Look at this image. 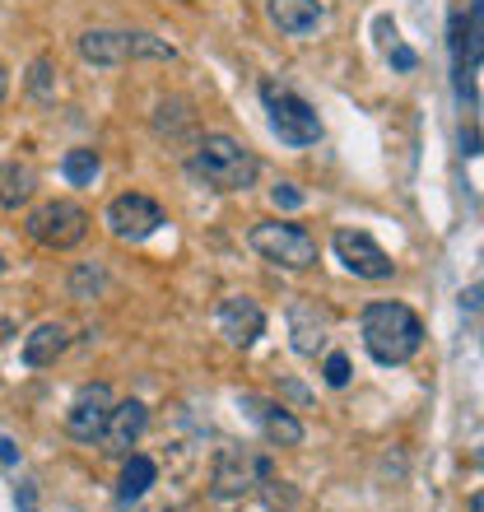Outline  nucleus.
I'll list each match as a JSON object with an SVG mask.
<instances>
[{
    "instance_id": "1",
    "label": "nucleus",
    "mask_w": 484,
    "mask_h": 512,
    "mask_svg": "<svg viewBox=\"0 0 484 512\" xmlns=\"http://www.w3.org/2000/svg\"><path fill=\"white\" fill-rule=\"evenodd\" d=\"M359 336L363 350L373 354L382 368L410 364L424 350V322L405 303H368L359 317Z\"/></svg>"
},
{
    "instance_id": "2",
    "label": "nucleus",
    "mask_w": 484,
    "mask_h": 512,
    "mask_svg": "<svg viewBox=\"0 0 484 512\" xmlns=\"http://www.w3.org/2000/svg\"><path fill=\"white\" fill-rule=\"evenodd\" d=\"M191 173L201 177V182H210L215 191H247V187H256L261 163H256L252 149H242L233 135L215 131L196 145V154H191Z\"/></svg>"
},
{
    "instance_id": "3",
    "label": "nucleus",
    "mask_w": 484,
    "mask_h": 512,
    "mask_svg": "<svg viewBox=\"0 0 484 512\" xmlns=\"http://www.w3.org/2000/svg\"><path fill=\"white\" fill-rule=\"evenodd\" d=\"M247 243H252V252L261 261H270V266H280V270H308V266H317V252H322L317 238L303 224H289V219H261V224H252Z\"/></svg>"
},
{
    "instance_id": "4",
    "label": "nucleus",
    "mask_w": 484,
    "mask_h": 512,
    "mask_svg": "<svg viewBox=\"0 0 484 512\" xmlns=\"http://www.w3.org/2000/svg\"><path fill=\"white\" fill-rule=\"evenodd\" d=\"M261 103H266V112H270V131L280 135L284 145L308 149V145L322 140V117H317L308 98H298L294 89L266 80L261 84Z\"/></svg>"
},
{
    "instance_id": "5",
    "label": "nucleus",
    "mask_w": 484,
    "mask_h": 512,
    "mask_svg": "<svg viewBox=\"0 0 484 512\" xmlns=\"http://www.w3.org/2000/svg\"><path fill=\"white\" fill-rule=\"evenodd\" d=\"M270 457L266 452H252V447H219L215 452V471H210V494H215L219 503H233L242 499V494H252L256 485H266L270 480Z\"/></svg>"
},
{
    "instance_id": "6",
    "label": "nucleus",
    "mask_w": 484,
    "mask_h": 512,
    "mask_svg": "<svg viewBox=\"0 0 484 512\" xmlns=\"http://www.w3.org/2000/svg\"><path fill=\"white\" fill-rule=\"evenodd\" d=\"M28 238L47 252H75L89 238V210L80 201H42L28 215Z\"/></svg>"
},
{
    "instance_id": "7",
    "label": "nucleus",
    "mask_w": 484,
    "mask_h": 512,
    "mask_svg": "<svg viewBox=\"0 0 484 512\" xmlns=\"http://www.w3.org/2000/svg\"><path fill=\"white\" fill-rule=\"evenodd\" d=\"M103 224H108L117 243H145V238H154L163 229V205L154 196H145V191H121L103 210Z\"/></svg>"
},
{
    "instance_id": "8",
    "label": "nucleus",
    "mask_w": 484,
    "mask_h": 512,
    "mask_svg": "<svg viewBox=\"0 0 484 512\" xmlns=\"http://www.w3.org/2000/svg\"><path fill=\"white\" fill-rule=\"evenodd\" d=\"M331 247H336L340 266L350 270V275H359V280H391L396 275V261H391L387 252H382V243H373L363 229H336L331 233Z\"/></svg>"
},
{
    "instance_id": "9",
    "label": "nucleus",
    "mask_w": 484,
    "mask_h": 512,
    "mask_svg": "<svg viewBox=\"0 0 484 512\" xmlns=\"http://www.w3.org/2000/svg\"><path fill=\"white\" fill-rule=\"evenodd\" d=\"M284 317H289V345H294V354L317 359L326 350V340H331V326H336L331 308L317 303V298H294Z\"/></svg>"
},
{
    "instance_id": "10",
    "label": "nucleus",
    "mask_w": 484,
    "mask_h": 512,
    "mask_svg": "<svg viewBox=\"0 0 484 512\" xmlns=\"http://www.w3.org/2000/svg\"><path fill=\"white\" fill-rule=\"evenodd\" d=\"M108 410H112V387L108 382H89V387H80V396L70 401L66 433L75 443H98V438H103V424H108Z\"/></svg>"
},
{
    "instance_id": "11",
    "label": "nucleus",
    "mask_w": 484,
    "mask_h": 512,
    "mask_svg": "<svg viewBox=\"0 0 484 512\" xmlns=\"http://www.w3.org/2000/svg\"><path fill=\"white\" fill-rule=\"evenodd\" d=\"M215 322H219V331H224V340L238 345V350H247V345H256V340L266 336V312H261V303L247 294L224 298L215 312Z\"/></svg>"
},
{
    "instance_id": "12",
    "label": "nucleus",
    "mask_w": 484,
    "mask_h": 512,
    "mask_svg": "<svg viewBox=\"0 0 484 512\" xmlns=\"http://www.w3.org/2000/svg\"><path fill=\"white\" fill-rule=\"evenodd\" d=\"M149 429V405L145 401H112L108 410V424H103V452L112 457H131V447L145 438Z\"/></svg>"
},
{
    "instance_id": "13",
    "label": "nucleus",
    "mask_w": 484,
    "mask_h": 512,
    "mask_svg": "<svg viewBox=\"0 0 484 512\" xmlns=\"http://www.w3.org/2000/svg\"><path fill=\"white\" fill-rule=\"evenodd\" d=\"M75 47H80V61H89V66L117 70L131 61V28H89L75 38Z\"/></svg>"
},
{
    "instance_id": "14",
    "label": "nucleus",
    "mask_w": 484,
    "mask_h": 512,
    "mask_svg": "<svg viewBox=\"0 0 484 512\" xmlns=\"http://www.w3.org/2000/svg\"><path fill=\"white\" fill-rule=\"evenodd\" d=\"M242 405H247V415L261 424V433H266L270 447H298L303 443V424H298V415H289L284 405L266 401V396H242Z\"/></svg>"
},
{
    "instance_id": "15",
    "label": "nucleus",
    "mask_w": 484,
    "mask_h": 512,
    "mask_svg": "<svg viewBox=\"0 0 484 512\" xmlns=\"http://www.w3.org/2000/svg\"><path fill=\"white\" fill-rule=\"evenodd\" d=\"M266 19L280 28L284 38H308L326 19L322 0H266Z\"/></svg>"
},
{
    "instance_id": "16",
    "label": "nucleus",
    "mask_w": 484,
    "mask_h": 512,
    "mask_svg": "<svg viewBox=\"0 0 484 512\" xmlns=\"http://www.w3.org/2000/svg\"><path fill=\"white\" fill-rule=\"evenodd\" d=\"M70 350V326L66 322H42L24 336V364L28 368H52Z\"/></svg>"
},
{
    "instance_id": "17",
    "label": "nucleus",
    "mask_w": 484,
    "mask_h": 512,
    "mask_svg": "<svg viewBox=\"0 0 484 512\" xmlns=\"http://www.w3.org/2000/svg\"><path fill=\"white\" fill-rule=\"evenodd\" d=\"M33 191H38V173H33V163H0V210H19V205L33 201Z\"/></svg>"
},
{
    "instance_id": "18",
    "label": "nucleus",
    "mask_w": 484,
    "mask_h": 512,
    "mask_svg": "<svg viewBox=\"0 0 484 512\" xmlns=\"http://www.w3.org/2000/svg\"><path fill=\"white\" fill-rule=\"evenodd\" d=\"M154 475H159V466L149 457H126V471H121V485H117V499L121 503H135V499H145V489L154 485Z\"/></svg>"
},
{
    "instance_id": "19",
    "label": "nucleus",
    "mask_w": 484,
    "mask_h": 512,
    "mask_svg": "<svg viewBox=\"0 0 484 512\" xmlns=\"http://www.w3.org/2000/svg\"><path fill=\"white\" fill-rule=\"evenodd\" d=\"M61 173L70 187H94V177L103 173V159H98V149H70L61 159Z\"/></svg>"
},
{
    "instance_id": "20",
    "label": "nucleus",
    "mask_w": 484,
    "mask_h": 512,
    "mask_svg": "<svg viewBox=\"0 0 484 512\" xmlns=\"http://www.w3.org/2000/svg\"><path fill=\"white\" fill-rule=\"evenodd\" d=\"M103 284H108L103 266H94V261H84V266H75V275H70V298H80V303H89V298L103 294Z\"/></svg>"
},
{
    "instance_id": "21",
    "label": "nucleus",
    "mask_w": 484,
    "mask_h": 512,
    "mask_svg": "<svg viewBox=\"0 0 484 512\" xmlns=\"http://www.w3.org/2000/svg\"><path fill=\"white\" fill-rule=\"evenodd\" d=\"M52 80H56V61H52V56H38V61H33V70H28V94L42 98V103H52V98H56Z\"/></svg>"
},
{
    "instance_id": "22",
    "label": "nucleus",
    "mask_w": 484,
    "mask_h": 512,
    "mask_svg": "<svg viewBox=\"0 0 484 512\" xmlns=\"http://www.w3.org/2000/svg\"><path fill=\"white\" fill-rule=\"evenodd\" d=\"M322 378L326 387H350V354H326V364H322Z\"/></svg>"
},
{
    "instance_id": "23",
    "label": "nucleus",
    "mask_w": 484,
    "mask_h": 512,
    "mask_svg": "<svg viewBox=\"0 0 484 512\" xmlns=\"http://www.w3.org/2000/svg\"><path fill=\"white\" fill-rule=\"evenodd\" d=\"M270 201H275V210H298V205H303V191H298L294 182H280V187L270 191Z\"/></svg>"
},
{
    "instance_id": "24",
    "label": "nucleus",
    "mask_w": 484,
    "mask_h": 512,
    "mask_svg": "<svg viewBox=\"0 0 484 512\" xmlns=\"http://www.w3.org/2000/svg\"><path fill=\"white\" fill-rule=\"evenodd\" d=\"M391 61H396L401 70H410V66H415V52H410V47H396V52H391Z\"/></svg>"
},
{
    "instance_id": "25",
    "label": "nucleus",
    "mask_w": 484,
    "mask_h": 512,
    "mask_svg": "<svg viewBox=\"0 0 484 512\" xmlns=\"http://www.w3.org/2000/svg\"><path fill=\"white\" fill-rule=\"evenodd\" d=\"M0 461H5V466H14V443H10V438H0Z\"/></svg>"
},
{
    "instance_id": "26",
    "label": "nucleus",
    "mask_w": 484,
    "mask_h": 512,
    "mask_svg": "<svg viewBox=\"0 0 484 512\" xmlns=\"http://www.w3.org/2000/svg\"><path fill=\"white\" fill-rule=\"evenodd\" d=\"M5 94H10V70H5V61H0V103H5Z\"/></svg>"
},
{
    "instance_id": "27",
    "label": "nucleus",
    "mask_w": 484,
    "mask_h": 512,
    "mask_svg": "<svg viewBox=\"0 0 484 512\" xmlns=\"http://www.w3.org/2000/svg\"><path fill=\"white\" fill-rule=\"evenodd\" d=\"M0 275H5V256H0Z\"/></svg>"
}]
</instances>
